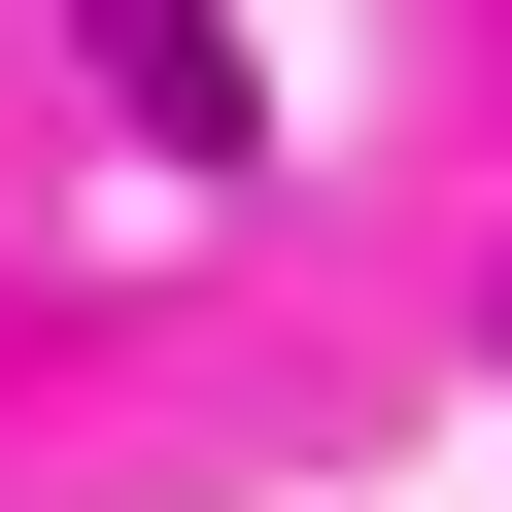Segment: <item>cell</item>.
Instances as JSON below:
<instances>
[{
    "label": "cell",
    "instance_id": "obj_1",
    "mask_svg": "<svg viewBox=\"0 0 512 512\" xmlns=\"http://www.w3.org/2000/svg\"><path fill=\"white\" fill-rule=\"evenodd\" d=\"M103 103H137L171 171H239V137H274V103H239V0H103Z\"/></svg>",
    "mask_w": 512,
    "mask_h": 512
}]
</instances>
